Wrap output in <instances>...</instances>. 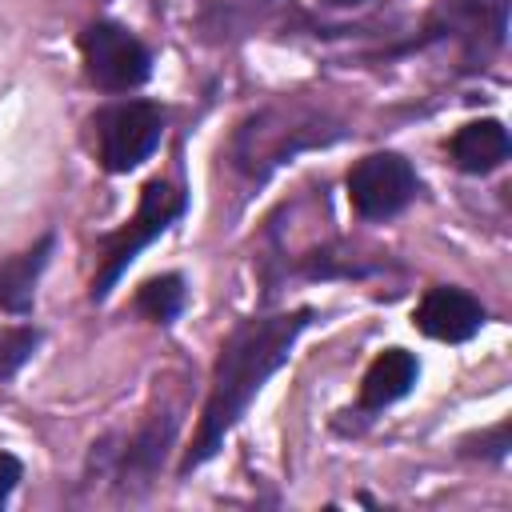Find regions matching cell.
Instances as JSON below:
<instances>
[{
  "label": "cell",
  "instance_id": "cell-1",
  "mask_svg": "<svg viewBox=\"0 0 512 512\" xmlns=\"http://www.w3.org/2000/svg\"><path fill=\"white\" fill-rule=\"evenodd\" d=\"M308 320H312L308 308L280 312V316H248L224 336L212 368V388L200 412V428L192 436V448L184 452L180 472H192L220 452L224 436L240 424V416L248 412L256 392L268 384V376L288 364Z\"/></svg>",
  "mask_w": 512,
  "mask_h": 512
},
{
  "label": "cell",
  "instance_id": "cell-2",
  "mask_svg": "<svg viewBox=\"0 0 512 512\" xmlns=\"http://www.w3.org/2000/svg\"><path fill=\"white\" fill-rule=\"evenodd\" d=\"M336 132H324L316 116L296 112V108H264L248 124L236 128L232 140V160L244 176H268L276 164L292 160L300 148L328 144Z\"/></svg>",
  "mask_w": 512,
  "mask_h": 512
},
{
  "label": "cell",
  "instance_id": "cell-3",
  "mask_svg": "<svg viewBox=\"0 0 512 512\" xmlns=\"http://www.w3.org/2000/svg\"><path fill=\"white\" fill-rule=\"evenodd\" d=\"M180 216H184V192H176L168 180H148L140 188V208L128 220V228H120L116 236L104 240V260H100V268L92 276V300H104L116 288V280L128 272V264L156 236H164Z\"/></svg>",
  "mask_w": 512,
  "mask_h": 512
},
{
  "label": "cell",
  "instance_id": "cell-4",
  "mask_svg": "<svg viewBox=\"0 0 512 512\" xmlns=\"http://www.w3.org/2000/svg\"><path fill=\"white\" fill-rule=\"evenodd\" d=\"M164 136V112L152 100H120L96 112L100 160L108 172H132L144 164Z\"/></svg>",
  "mask_w": 512,
  "mask_h": 512
},
{
  "label": "cell",
  "instance_id": "cell-5",
  "mask_svg": "<svg viewBox=\"0 0 512 512\" xmlns=\"http://www.w3.org/2000/svg\"><path fill=\"white\" fill-rule=\"evenodd\" d=\"M80 52H84L88 80L104 92H128L152 76V52L124 24H112V20L88 24L80 36Z\"/></svg>",
  "mask_w": 512,
  "mask_h": 512
},
{
  "label": "cell",
  "instance_id": "cell-6",
  "mask_svg": "<svg viewBox=\"0 0 512 512\" xmlns=\"http://www.w3.org/2000/svg\"><path fill=\"white\" fill-rule=\"evenodd\" d=\"M416 196V168L396 152H372L348 172V204L364 220H388Z\"/></svg>",
  "mask_w": 512,
  "mask_h": 512
},
{
  "label": "cell",
  "instance_id": "cell-7",
  "mask_svg": "<svg viewBox=\"0 0 512 512\" xmlns=\"http://www.w3.org/2000/svg\"><path fill=\"white\" fill-rule=\"evenodd\" d=\"M428 40L452 36L464 60L476 64L492 56L508 36V0H436L428 12Z\"/></svg>",
  "mask_w": 512,
  "mask_h": 512
},
{
  "label": "cell",
  "instance_id": "cell-8",
  "mask_svg": "<svg viewBox=\"0 0 512 512\" xmlns=\"http://www.w3.org/2000/svg\"><path fill=\"white\" fill-rule=\"evenodd\" d=\"M416 328L432 340H444V344H464L480 332L484 324V304L476 296H468L464 288H428L424 300L416 304Z\"/></svg>",
  "mask_w": 512,
  "mask_h": 512
},
{
  "label": "cell",
  "instance_id": "cell-9",
  "mask_svg": "<svg viewBox=\"0 0 512 512\" xmlns=\"http://www.w3.org/2000/svg\"><path fill=\"white\" fill-rule=\"evenodd\" d=\"M508 152H512V144H508V128L500 120H472V124L456 128V136L448 140L452 164L468 176L496 172L508 160Z\"/></svg>",
  "mask_w": 512,
  "mask_h": 512
},
{
  "label": "cell",
  "instance_id": "cell-10",
  "mask_svg": "<svg viewBox=\"0 0 512 512\" xmlns=\"http://www.w3.org/2000/svg\"><path fill=\"white\" fill-rule=\"evenodd\" d=\"M416 376H420V360H416L408 348H384V352L368 364V372H364V380H360V408H364V412H376V408L396 404L400 396L412 392Z\"/></svg>",
  "mask_w": 512,
  "mask_h": 512
},
{
  "label": "cell",
  "instance_id": "cell-11",
  "mask_svg": "<svg viewBox=\"0 0 512 512\" xmlns=\"http://www.w3.org/2000/svg\"><path fill=\"white\" fill-rule=\"evenodd\" d=\"M172 432H176V416H156V420H148L132 440H128V448L116 456V480L124 484V488H144L156 472H160V464H164V452H168V444H172Z\"/></svg>",
  "mask_w": 512,
  "mask_h": 512
},
{
  "label": "cell",
  "instance_id": "cell-12",
  "mask_svg": "<svg viewBox=\"0 0 512 512\" xmlns=\"http://www.w3.org/2000/svg\"><path fill=\"white\" fill-rule=\"evenodd\" d=\"M56 248V236H40L28 252H16L0 264V308L12 312V316H24L32 312V300H36V280L40 272L48 268V256Z\"/></svg>",
  "mask_w": 512,
  "mask_h": 512
},
{
  "label": "cell",
  "instance_id": "cell-13",
  "mask_svg": "<svg viewBox=\"0 0 512 512\" xmlns=\"http://www.w3.org/2000/svg\"><path fill=\"white\" fill-rule=\"evenodd\" d=\"M136 308H140L148 320H156V324L176 320L180 308H184V280H180L176 272L156 276V280H144L140 292H136Z\"/></svg>",
  "mask_w": 512,
  "mask_h": 512
},
{
  "label": "cell",
  "instance_id": "cell-14",
  "mask_svg": "<svg viewBox=\"0 0 512 512\" xmlns=\"http://www.w3.org/2000/svg\"><path fill=\"white\" fill-rule=\"evenodd\" d=\"M40 344V332L36 328H4L0 332V380L12 376Z\"/></svg>",
  "mask_w": 512,
  "mask_h": 512
},
{
  "label": "cell",
  "instance_id": "cell-15",
  "mask_svg": "<svg viewBox=\"0 0 512 512\" xmlns=\"http://www.w3.org/2000/svg\"><path fill=\"white\" fill-rule=\"evenodd\" d=\"M468 452H480L488 460H504L508 456V424H496L492 432L480 436V448H468Z\"/></svg>",
  "mask_w": 512,
  "mask_h": 512
},
{
  "label": "cell",
  "instance_id": "cell-16",
  "mask_svg": "<svg viewBox=\"0 0 512 512\" xmlns=\"http://www.w3.org/2000/svg\"><path fill=\"white\" fill-rule=\"evenodd\" d=\"M20 476H24V468H20V460H16L12 452H0V508L8 504V496H12V488L20 484Z\"/></svg>",
  "mask_w": 512,
  "mask_h": 512
},
{
  "label": "cell",
  "instance_id": "cell-17",
  "mask_svg": "<svg viewBox=\"0 0 512 512\" xmlns=\"http://www.w3.org/2000/svg\"><path fill=\"white\" fill-rule=\"evenodd\" d=\"M324 4H332V8H356V4H364V0H324Z\"/></svg>",
  "mask_w": 512,
  "mask_h": 512
}]
</instances>
